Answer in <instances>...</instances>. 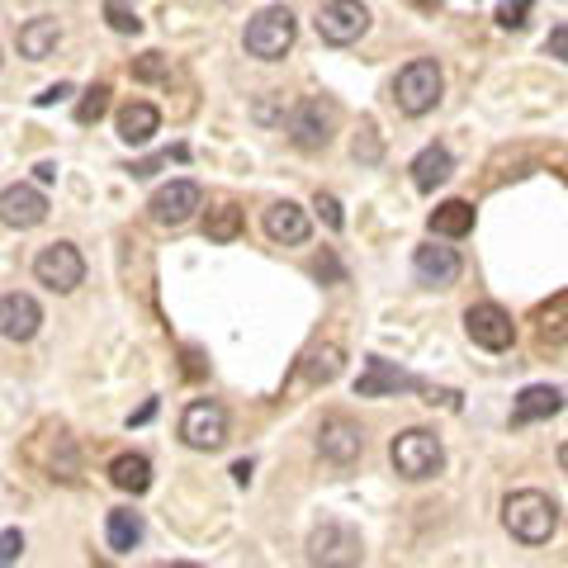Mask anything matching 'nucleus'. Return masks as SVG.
I'll return each mask as SVG.
<instances>
[{"label": "nucleus", "instance_id": "nucleus-1", "mask_svg": "<svg viewBox=\"0 0 568 568\" xmlns=\"http://www.w3.org/2000/svg\"><path fill=\"white\" fill-rule=\"evenodd\" d=\"M503 526L511 540L521 545H545L559 530V503L540 488H521L503 503Z\"/></svg>", "mask_w": 568, "mask_h": 568}, {"label": "nucleus", "instance_id": "nucleus-2", "mask_svg": "<svg viewBox=\"0 0 568 568\" xmlns=\"http://www.w3.org/2000/svg\"><path fill=\"white\" fill-rule=\"evenodd\" d=\"M388 459H394L398 478H407V484H426V478H436L440 469H446V446H440V436L426 432V426H407V432L394 436Z\"/></svg>", "mask_w": 568, "mask_h": 568}, {"label": "nucleus", "instance_id": "nucleus-3", "mask_svg": "<svg viewBox=\"0 0 568 568\" xmlns=\"http://www.w3.org/2000/svg\"><path fill=\"white\" fill-rule=\"evenodd\" d=\"M355 394L361 398H384V394H426V403H446V407H459V394H450V388H432L422 384L417 375H407V369L388 365L384 355H369L361 379H355Z\"/></svg>", "mask_w": 568, "mask_h": 568}, {"label": "nucleus", "instance_id": "nucleus-4", "mask_svg": "<svg viewBox=\"0 0 568 568\" xmlns=\"http://www.w3.org/2000/svg\"><path fill=\"white\" fill-rule=\"evenodd\" d=\"M440 91H446V77H440V67L432 58H413L394 77V104H398V114H407V119L432 114L440 104Z\"/></svg>", "mask_w": 568, "mask_h": 568}, {"label": "nucleus", "instance_id": "nucleus-5", "mask_svg": "<svg viewBox=\"0 0 568 568\" xmlns=\"http://www.w3.org/2000/svg\"><path fill=\"white\" fill-rule=\"evenodd\" d=\"M294 33H298V24H294L290 6H265V10L252 14L242 43H246V52H252L256 62H284V52L294 48Z\"/></svg>", "mask_w": 568, "mask_h": 568}, {"label": "nucleus", "instance_id": "nucleus-6", "mask_svg": "<svg viewBox=\"0 0 568 568\" xmlns=\"http://www.w3.org/2000/svg\"><path fill=\"white\" fill-rule=\"evenodd\" d=\"M284 133L298 152H323L332 133H336V104L332 100H304L294 104L290 119H284Z\"/></svg>", "mask_w": 568, "mask_h": 568}, {"label": "nucleus", "instance_id": "nucleus-7", "mask_svg": "<svg viewBox=\"0 0 568 568\" xmlns=\"http://www.w3.org/2000/svg\"><path fill=\"white\" fill-rule=\"evenodd\" d=\"M181 440L190 450H223L227 446V413L213 398H194L181 413Z\"/></svg>", "mask_w": 568, "mask_h": 568}, {"label": "nucleus", "instance_id": "nucleus-8", "mask_svg": "<svg viewBox=\"0 0 568 568\" xmlns=\"http://www.w3.org/2000/svg\"><path fill=\"white\" fill-rule=\"evenodd\" d=\"M33 280L52 294H71V290H81V280H85V261L71 242H52L33 256Z\"/></svg>", "mask_w": 568, "mask_h": 568}, {"label": "nucleus", "instance_id": "nucleus-9", "mask_svg": "<svg viewBox=\"0 0 568 568\" xmlns=\"http://www.w3.org/2000/svg\"><path fill=\"white\" fill-rule=\"evenodd\" d=\"M369 29V6L365 0H327L317 10V39L332 43V48H351L361 43Z\"/></svg>", "mask_w": 568, "mask_h": 568}, {"label": "nucleus", "instance_id": "nucleus-10", "mask_svg": "<svg viewBox=\"0 0 568 568\" xmlns=\"http://www.w3.org/2000/svg\"><path fill=\"white\" fill-rule=\"evenodd\" d=\"M365 549H361V536L342 521H323L308 536V564H323V568H351L361 564Z\"/></svg>", "mask_w": 568, "mask_h": 568}, {"label": "nucleus", "instance_id": "nucleus-11", "mask_svg": "<svg viewBox=\"0 0 568 568\" xmlns=\"http://www.w3.org/2000/svg\"><path fill=\"white\" fill-rule=\"evenodd\" d=\"M200 209H204V190L194 181H171V185L156 190L152 204H148L152 223H162V227H185Z\"/></svg>", "mask_w": 568, "mask_h": 568}, {"label": "nucleus", "instance_id": "nucleus-12", "mask_svg": "<svg viewBox=\"0 0 568 568\" xmlns=\"http://www.w3.org/2000/svg\"><path fill=\"white\" fill-rule=\"evenodd\" d=\"M0 223L14 227V233H29V227H39L48 223V194L39 185H6L0 190Z\"/></svg>", "mask_w": 568, "mask_h": 568}, {"label": "nucleus", "instance_id": "nucleus-13", "mask_svg": "<svg viewBox=\"0 0 568 568\" xmlns=\"http://www.w3.org/2000/svg\"><path fill=\"white\" fill-rule=\"evenodd\" d=\"M465 332H469V342L484 351H507L517 342V323H511V313L503 304H474L465 313Z\"/></svg>", "mask_w": 568, "mask_h": 568}, {"label": "nucleus", "instance_id": "nucleus-14", "mask_svg": "<svg viewBox=\"0 0 568 568\" xmlns=\"http://www.w3.org/2000/svg\"><path fill=\"white\" fill-rule=\"evenodd\" d=\"M361 450H365V432L351 417H323V426H317V455L327 465H355Z\"/></svg>", "mask_w": 568, "mask_h": 568}, {"label": "nucleus", "instance_id": "nucleus-15", "mask_svg": "<svg viewBox=\"0 0 568 568\" xmlns=\"http://www.w3.org/2000/svg\"><path fill=\"white\" fill-rule=\"evenodd\" d=\"M43 327V308L33 294H0V336L6 342H33Z\"/></svg>", "mask_w": 568, "mask_h": 568}, {"label": "nucleus", "instance_id": "nucleus-16", "mask_svg": "<svg viewBox=\"0 0 568 568\" xmlns=\"http://www.w3.org/2000/svg\"><path fill=\"white\" fill-rule=\"evenodd\" d=\"M459 271H465V261H459L455 246H436V242H426L413 252V275L422 284H432V290H450V284L459 280Z\"/></svg>", "mask_w": 568, "mask_h": 568}, {"label": "nucleus", "instance_id": "nucleus-17", "mask_svg": "<svg viewBox=\"0 0 568 568\" xmlns=\"http://www.w3.org/2000/svg\"><path fill=\"white\" fill-rule=\"evenodd\" d=\"M265 237H271L275 246H304L308 233H313V223H308V209L304 204H294V200H280L265 209Z\"/></svg>", "mask_w": 568, "mask_h": 568}, {"label": "nucleus", "instance_id": "nucleus-18", "mask_svg": "<svg viewBox=\"0 0 568 568\" xmlns=\"http://www.w3.org/2000/svg\"><path fill=\"white\" fill-rule=\"evenodd\" d=\"M564 413V394L555 384H530L517 394V403H511V426H530V422H549Z\"/></svg>", "mask_w": 568, "mask_h": 568}, {"label": "nucleus", "instance_id": "nucleus-19", "mask_svg": "<svg viewBox=\"0 0 568 568\" xmlns=\"http://www.w3.org/2000/svg\"><path fill=\"white\" fill-rule=\"evenodd\" d=\"M413 185L422 190V194H436L440 185L455 175V156H450V148H440V142H432V148H422L417 156H413Z\"/></svg>", "mask_w": 568, "mask_h": 568}, {"label": "nucleus", "instance_id": "nucleus-20", "mask_svg": "<svg viewBox=\"0 0 568 568\" xmlns=\"http://www.w3.org/2000/svg\"><path fill=\"white\" fill-rule=\"evenodd\" d=\"M162 133V110L148 100H133L119 110V138L129 142V148H148V142Z\"/></svg>", "mask_w": 568, "mask_h": 568}, {"label": "nucleus", "instance_id": "nucleus-21", "mask_svg": "<svg viewBox=\"0 0 568 568\" xmlns=\"http://www.w3.org/2000/svg\"><path fill=\"white\" fill-rule=\"evenodd\" d=\"M14 43H20V58L43 62V58H52V52H58V43H62V24L52 20V14H39V20H24V24H20V33H14Z\"/></svg>", "mask_w": 568, "mask_h": 568}, {"label": "nucleus", "instance_id": "nucleus-22", "mask_svg": "<svg viewBox=\"0 0 568 568\" xmlns=\"http://www.w3.org/2000/svg\"><path fill=\"white\" fill-rule=\"evenodd\" d=\"M142 536H148V526H142V517L133 507H114L110 511V521H104V540H110L114 555H129V549H138Z\"/></svg>", "mask_w": 568, "mask_h": 568}, {"label": "nucleus", "instance_id": "nucleus-23", "mask_svg": "<svg viewBox=\"0 0 568 568\" xmlns=\"http://www.w3.org/2000/svg\"><path fill=\"white\" fill-rule=\"evenodd\" d=\"M426 227H432L436 237H465L474 233V204L469 200H446L432 209V219H426Z\"/></svg>", "mask_w": 568, "mask_h": 568}, {"label": "nucleus", "instance_id": "nucleus-24", "mask_svg": "<svg viewBox=\"0 0 568 568\" xmlns=\"http://www.w3.org/2000/svg\"><path fill=\"white\" fill-rule=\"evenodd\" d=\"M110 484L119 493H148L152 488V459L148 455H119L114 465H110Z\"/></svg>", "mask_w": 568, "mask_h": 568}, {"label": "nucleus", "instance_id": "nucleus-25", "mask_svg": "<svg viewBox=\"0 0 568 568\" xmlns=\"http://www.w3.org/2000/svg\"><path fill=\"white\" fill-rule=\"evenodd\" d=\"M204 237H209V242H237V237H242V209H237V204H219V209H209V219H204Z\"/></svg>", "mask_w": 568, "mask_h": 568}, {"label": "nucleus", "instance_id": "nucleus-26", "mask_svg": "<svg viewBox=\"0 0 568 568\" xmlns=\"http://www.w3.org/2000/svg\"><path fill=\"white\" fill-rule=\"evenodd\" d=\"M336 375H342V351L336 346H323V351L308 355V379L313 384H332Z\"/></svg>", "mask_w": 568, "mask_h": 568}, {"label": "nucleus", "instance_id": "nucleus-27", "mask_svg": "<svg viewBox=\"0 0 568 568\" xmlns=\"http://www.w3.org/2000/svg\"><path fill=\"white\" fill-rule=\"evenodd\" d=\"M104 20H110L114 33H142V20H138V10L129 6V0H104Z\"/></svg>", "mask_w": 568, "mask_h": 568}, {"label": "nucleus", "instance_id": "nucleus-28", "mask_svg": "<svg viewBox=\"0 0 568 568\" xmlns=\"http://www.w3.org/2000/svg\"><path fill=\"white\" fill-rule=\"evenodd\" d=\"M110 110V85H91V91L81 95V104H77V123H100V114Z\"/></svg>", "mask_w": 568, "mask_h": 568}, {"label": "nucleus", "instance_id": "nucleus-29", "mask_svg": "<svg viewBox=\"0 0 568 568\" xmlns=\"http://www.w3.org/2000/svg\"><path fill=\"white\" fill-rule=\"evenodd\" d=\"M355 162H365V166H375L379 162V133H375V123H361V133H355Z\"/></svg>", "mask_w": 568, "mask_h": 568}, {"label": "nucleus", "instance_id": "nucleus-30", "mask_svg": "<svg viewBox=\"0 0 568 568\" xmlns=\"http://www.w3.org/2000/svg\"><path fill=\"white\" fill-rule=\"evenodd\" d=\"M530 6H536V0H503V6H497V24L503 29H526Z\"/></svg>", "mask_w": 568, "mask_h": 568}, {"label": "nucleus", "instance_id": "nucleus-31", "mask_svg": "<svg viewBox=\"0 0 568 568\" xmlns=\"http://www.w3.org/2000/svg\"><path fill=\"white\" fill-rule=\"evenodd\" d=\"M133 77H138V81H166L171 67L162 62V52H142V58L133 62Z\"/></svg>", "mask_w": 568, "mask_h": 568}, {"label": "nucleus", "instance_id": "nucleus-32", "mask_svg": "<svg viewBox=\"0 0 568 568\" xmlns=\"http://www.w3.org/2000/svg\"><path fill=\"white\" fill-rule=\"evenodd\" d=\"M313 209L323 213V223L332 227V233H342V227H346V213H342V204H336V194H317Z\"/></svg>", "mask_w": 568, "mask_h": 568}, {"label": "nucleus", "instance_id": "nucleus-33", "mask_svg": "<svg viewBox=\"0 0 568 568\" xmlns=\"http://www.w3.org/2000/svg\"><path fill=\"white\" fill-rule=\"evenodd\" d=\"M24 555V536L20 530H0V564H14Z\"/></svg>", "mask_w": 568, "mask_h": 568}, {"label": "nucleus", "instance_id": "nucleus-34", "mask_svg": "<svg viewBox=\"0 0 568 568\" xmlns=\"http://www.w3.org/2000/svg\"><path fill=\"white\" fill-rule=\"evenodd\" d=\"M545 52H549V58H559V62L568 67V24L549 29V39H545Z\"/></svg>", "mask_w": 568, "mask_h": 568}, {"label": "nucleus", "instance_id": "nucleus-35", "mask_svg": "<svg viewBox=\"0 0 568 568\" xmlns=\"http://www.w3.org/2000/svg\"><path fill=\"white\" fill-rule=\"evenodd\" d=\"M71 95V85L67 81H58V85H48V91L39 95V100H33V104H39V110H48V104H58V100H67Z\"/></svg>", "mask_w": 568, "mask_h": 568}, {"label": "nucleus", "instance_id": "nucleus-36", "mask_svg": "<svg viewBox=\"0 0 568 568\" xmlns=\"http://www.w3.org/2000/svg\"><path fill=\"white\" fill-rule=\"evenodd\" d=\"M313 271H317V280H342V265H336V256H323Z\"/></svg>", "mask_w": 568, "mask_h": 568}, {"label": "nucleus", "instance_id": "nucleus-37", "mask_svg": "<svg viewBox=\"0 0 568 568\" xmlns=\"http://www.w3.org/2000/svg\"><path fill=\"white\" fill-rule=\"evenodd\" d=\"M33 181H39V185H52V181H58V166H52V162L33 166Z\"/></svg>", "mask_w": 568, "mask_h": 568}, {"label": "nucleus", "instance_id": "nucleus-38", "mask_svg": "<svg viewBox=\"0 0 568 568\" xmlns=\"http://www.w3.org/2000/svg\"><path fill=\"white\" fill-rule=\"evenodd\" d=\"M233 478H237V484H252V465H246V459H242V465H233Z\"/></svg>", "mask_w": 568, "mask_h": 568}, {"label": "nucleus", "instance_id": "nucleus-39", "mask_svg": "<svg viewBox=\"0 0 568 568\" xmlns=\"http://www.w3.org/2000/svg\"><path fill=\"white\" fill-rule=\"evenodd\" d=\"M559 465H564V474H568V440H564V446H559Z\"/></svg>", "mask_w": 568, "mask_h": 568}]
</instances>
